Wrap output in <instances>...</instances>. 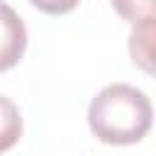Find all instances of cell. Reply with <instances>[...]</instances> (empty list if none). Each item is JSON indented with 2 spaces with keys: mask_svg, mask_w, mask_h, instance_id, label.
I'll use <instances>...</instances> for the list:
<instances>
[{
  "mask_svg": "<svg viewBox=\"0 0 156 156\" xmlns=\"http://www.w3.org/2000/svg\"><path fill=\"white\" fill-rule=\"evenodd\" d=\"M110 5L124 22L132 24L156 17V0H110Z\"/></svg>",
  "mask_w": 156,
  "mask_h": 156,
  "instance_id": "5",
  "label": "cell"
},
{
  "mask_svg": "<svg viewBox=\"0 0 156 156\" xmlns=\"http://www.w3.org/2000/svg\"><path fill=\"white\" fill-rule=\"evenodd\" d=\"M80 0H29L32 7H37L39 12L46 15H68L78 7Z\"/></svg>",
  "mask_w": 156,
  "mask_h": 156,
  "instance_id": "6",
  "label": "cell"
},
{
  "mask_svg": "<svg viewBox=\"0 0 156 156\" xmlns=\"http://www.w3.org/2000/svg\"><path fill=\"white\" fill-rule=\"evenodd\" d=\"M154 122V107L144 90L129 83H110L88 105V127L98 141L129 146L141 141Z\"/></svg>",
  "mask_w": 156,
  "mask_h": 156,
  "instance_id": "1",
  "label": "cell"
},
{
  "mask_svg": "<svg viewBox=\"0 0 156 156\" xmlns=\"http://www.w3.org/2000/svg\"><path fill=\"white\" fill-rule=\"evenodd\" d=\"M22 136V115L20 107L0 93V154L12 149Z\"/></svg>",
  "mask_w": 156,
  "mask_h": 156,
  "instance_id": "4",
  "label": "cell"
},
{
  "mask_svg": "<svg viewBox=\"0 0 156 156\" xmlns=\"http://www.w3.org/2000/svg\"><path fill=\"white\" fill-rule=\"evenodd\" d=\"M27 49V27L24 20L0 0V73L15 68Z\"/></svg>",
  "mask_w": 156,
  "mask_h": 156,
  "instance_id": "2",
  "label": "cell"
},
{
  "mask_svg": "<svg viewBox=\"0 0 156 156\" xmlns=\"http://www.w3.org/2000/svg\"><path fill=\"white\" fill-rule=\"evenodd\" d=\"M154 37H156V17L132 24L129 41H127L132 63L146 73L154 71Z\"/></svg>",
  "mask_w": 156,
  "mask_h": 156,
  "instance_id": "3",
  "label": "cell"
}]
</instances>
